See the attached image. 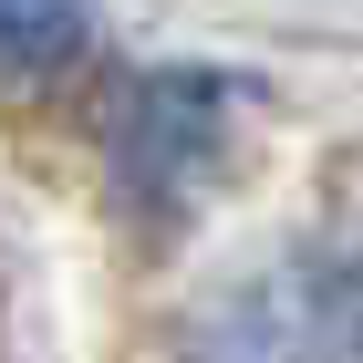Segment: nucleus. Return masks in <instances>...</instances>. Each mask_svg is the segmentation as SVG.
Instances as JSON below:
<instances>
[{
    "label": "nucleus",
    "instance_id": "nucleus-1",
    "mask_svg": "<svg viewBox=\"0 0 363 363\" xmlns=\"http://www.w3.org/2000/svg\"><path fill=\"white\" fill-rule=\"evenodd\" d=\"M187 363H363V239L280 250L187 322Z\"/></svg>",
    "mask_w": 363,
    "mask_h": 363
},
{
    "label": "nucleus",
    "instance_id": "nucleus-2",
    "mask_svg": "<svg viewBox=\"0 0 363 363\" xmlns=\"http://www.w3.org/2000/svg\"><path fill=\"white\" fill-rule=\"evenodd\" d=\"M218 145H228V84L218 73H145V84H125V104L104 125V167L135 208L177 218L208 187Z\"/></svg>",
    "mask_w": 363,
    "mask_h": 363
},
{
    "label": "nucleus",
    "instance_id": "nucleus-3",
    "mask_svg": "<svg viewBox=\"0 0 363 363\" xmlns=\"http://www.w3.org/2000/svg\"><path fill=\"white\" fill-rule=\"evenodd\" d=\"M94 52V0H0V84H62Z\"/></svg>",
    "mask_w": 363,
    "mask_h": 363
}]
</instances>
